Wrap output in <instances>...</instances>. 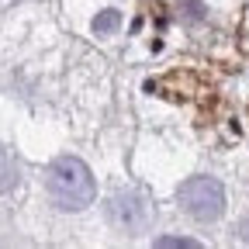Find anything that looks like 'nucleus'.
Returning <instances> with one entry per match:
<instances>
[{
	"label": "nucleus",
	"instance_id": "f257e3e1",
	"mask_svg": "<svg viewBox=\"0 0 249 249\" xmlns=\"http://www.w3.org/2000/svg\"><path fill=\"white\" fill-rule=\"evenodd\" d=\"M45 191L59 211H83L97 197V183H93V173L83 160L59 156V160H52V166L45 173Z\"/></svg>",
	"mask_w": 249,
	"mask_h": 249
},
{
	"label": "nucleus",
	"instance_id": "f03ea898",
	"mask_svg": "<svg viewBox=\"0 0 249 249\" xmlns=\"http://www.w3.org/2000/svg\"><path fill=\"white\" fill-rule=\"evenodd\" d=\"M177 204L183 214H191L194 222H218L225 214V187L214 177H191L177 187Z\"/></svg>",
	"mask_w": 249,
	"mask_h": 249
},
{
	"label": "nucleus",
	"instance_id": "7ed1b4c3",
	"mask_svg": "<svg viewBox=\"0 0 249 249\" xmlns=\"http://www.w3.org/2000/svg\"><path fill=\"white\" fill-rule=\"evenodd\" d=\"M107 222L121 232V235H139L149 229L152 222V204L142 191L135 187H118V191L107 197Z\"/></svg>",
	"mask_w": 249,
	"mask_h": 249
},
{
	"label": "nucleus",
	"instance_id": "20e7f679",
	"mask_svg": "<svg viewBox=\"0 0 249 249\" xmlns=\"http://www.w3.org/2000/svg\"><path fill=\"white\" fill-rule=\"evenodd\" d=\"M18 177H21V170H18V156H14L7 145H0V194L14 191Z\"/></svg>",
	"mask_w": 249,
	"mask_h": 249
},
{
	"label": "nucleus",
	"instance_id": "39448f33",
	"mask_svg": "<svg viewBox=\"0 0 249 249\" xmlns=\"http://www.w3.org/2000/svg\"><path fill=\"white\" fill-rule=\"evenodd\" d=\"M156 246H197L194 239H170V235H163V239H156Z\"/></svg>",
	"mask_w": 249,
	"mask_h": 249
}]
</instances>
